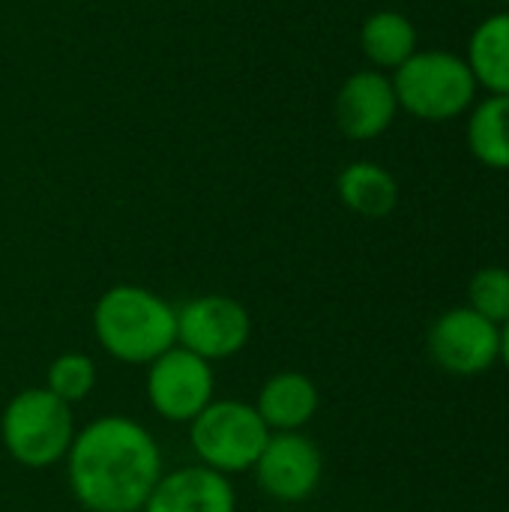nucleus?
Segmentation results:
<instances>
[{
	"label": "nucleus",
	"instance_id": "obj_8",
	"mask_svg": "<svg viewBox=\"0 0 509 512\" xmlns=\"http://www.w3.org/2000/svg\"><path fill=\"white\" fill-rule=\"evenodd\" d=\"M258 489L282 504H300L315 495L324 477V456L303 432H273L252 468Z\"/></svg>",
	"mask_w": 509,
	"mask_h": 512
},
{
	"label": "nucleus",
	"instance_id": "obj_10",
	"mask_svg": "<svg viewBox=\"0 0 509 512\" xmlns=\"http://www.w3.org/2000/svg\"><path fill=\"white\" fill-rule=\"evenodd\" d=\"M399 99L393 78L381 69H360L336 93V126L354 141H372L390 129L396 120Z\"/></svg>",
	"mask_w": 509,
	"mask_h": 512
},
{
	"label": "nucleus",
	"instance_id": "obj_18",
	"mask_svg": "<svg viewBox=\"0 0 509 512\" xmlns=\"http://www.w3.org/2000/svg\"><path fill=\"white\" fill-rule=\"evenodd\" d=\"M471 309L486 321L504 327L509 321V270L504 267H483L468 288Z\"/></svg>",
	"mask_w": 509,
	"mask_h": 512
},
{
	"label": "nucleus",
	"instance_id": "obj_7",
	"mask_svg": "<svg viewBox=\"0 0 509 512\" xmlns=\"http://www.w3.org/2000/svg\"><path fill=\"white\" fill-rule=\"evenodd\" d=\"M249 309L225 294H201L177 306V345L201 360H228L249 345Z\"/></svg>",
	"mask_w": 509,
	"mask_h": 512
},
{
	"label": "nucleus",
	"instance_id": "obj_19",
	"mask_svg": "<svg viewBox=\"0 0 509 512\" xmlns=\"http://www.w3.org/2000/svg\"><path fill=\"white\" fill-rule=\"evenodd\" d=\"M501 360H504V366L509 369V321L501 327Z\"/></svg>",
	"mask_w": 509,
	"mask_h": 512
},
{
	"label": "nucleus",
	"instance_id": "obj_9",
	"mask_svg": "<svg viewBox=\"0 0 509 512\" xmlns=\"http://www.w3.org/2000/svg\"><path fill=\"white\" fill-rule=\"evenodd\" d=\"M429 351L435 363L453 375H483L501 360V327L471 306L450 309L432 324Z\"/></svg>",
	"mask_w": 509,
	"mask_h": 512
},
{
	"label": "nucleus",
	"instance_id": "obj_2",
	"mask_svg": "<svg viewBox=\"0 0 509 512\" xmlns=\"http://www.w3.org/2000/svg\"><path fill=\"white\" fill-rule=\"evenodd\" d=\"M93 333L114 360L147 366L177 345V309L144 285H114L93 306Z\"/></svg>",
	"mask_w": 509,
	"mask_h": 512
},
{
	"label": "nucleus",
	"instance_id": "obj_4",
	"mask_svg": "<svg viewBox=\"0 0 509 512\" xmlns=\"http://www.w3.org/2000/svg\"><path fill=\"white\" fill-rule=\"evenodd\" d=\"M270 429L255 405L240 399H213L192 423L189 444L198 462L225 477L252 471L270 441Z\"/></svg>",
	"mask_w": 509,
	"mask_h": 512
},
{
	"label": "nucleus",
	"instance_id": "obj_6",
	"mask_svg": "<svg viewBox=\"0 0 509 512\" xmlns=\"http://www.w3.org/2000/svg\"><path fill=\"white\" fill-rule=\"evenodd\" d=\"M147 402L168 423H192L216 396V375L207 360L174 345L147 363Z\"/></svg>",
	"mask_w": 509,
	"mask_h": 512
},
{
	"label": "nucleus",
	"instance_id": "obj_15",
	"mask_svg": "<svg viewBox=\"0 0 509 512\" xmlns=\"http://www.w3.org/2000/svg\"><path fill=\"white\" fill-rule=\"evenodd\" d=\"M468 66L477 84L498 96H509V12L486 18L474 30Z\"/></svg>",
	"mask_w": 509,
	"mask_h": 512
},
{
	"label": "nucleus",
	"instance_id": "obj_11",
	"mask_svg": "<svg viewBox=\"0 0 509 512\" xmlns=\"http://www.w3.org/2000/svg\"><path fill=\"white\" fill-rule=\"evenodd\" d=\"M141 512H237V495L225 474L186 465L159 477Z\"/></svg>",
	"mask_w": 509,
	"mask_h": 512
},
{
	"label": "nucleus",
	"instance_id": "obj_5",
	"mask_svg": "<svg viewBox=\"0 0 509 512\" xmlns=\"http://www.w3.org/2000/svg\"><path fill=\"white\" fill-rule=\"evenodd\" d=\"M399 108L420 120H450L477 96V78L468 60L447 51H417L393 72Z\"/></svg>",
	"mask_w": 509,
	"mask_h": 512
},
{
	"label": "nucleus",
	"instance_id": "obj_3",
	"mask_svg": "<svg viewBox=\"0 0 509 512\" xmlns=\"http://www.w3.org/2000/svg\"><path fill=\"white\" fill-rule=\"evenodd\" d=\"M72 405L45 387L21 390L9 399L0 417V441L12 462L30 471H45L66 459L75 441Z\"/></svg>",
	"mask_w": 509,
	"mask_h": 512
},
{
	"label": "nucleus",
	"instance_id": "obj_17",
	"mask_svg": "<svg viewBox=\"0 0 509 512\" xmlns=\"http://www.w3.org/2000/svg\"><path fill=\"white\" fill-rule=\"evenodd\" d=\"M96 378H99V372H96L93 357L69 351V354H60L57 360H51V366L45 372V390L54 393L57 399H63L66 405H78L93 393Z\"/></svg>",
	"mask_w": 509,
	"mask_h": 512
},
{
	"label": "nucleus",
	"instance_id": "obj_13",
	"mask_svg": "<svg viewBox=\"0 0 509 512\" xmlns=\"http://www.w3.org/2000/svg\"><path fill=\"white\" fill-rule=\"evenodd\" d=\"M336 192L339 201L363 219H384L399 204L396 177L375 162H351L348 168H342Z\"/></svg>",
	"mask_w": 509,
	"mask_h": 512
},
{
	"label": "nucleus",
	"instance_id": "obj_16",
	"mask_svg": "<svg viewBox=\"0 0 509 512\" xmlns=\"http://www.w3.org/2000/svg\"><path fill=\"white\" fill-rule=\"evenodd\" d=\"M468 144L474 156L498 171L509 168V96L492 93L477 111L471 114Z\"/></svg>",
	"mask_w": 509,
	"mask_h": 512
},
{
	"label": "nucleus",
	"instance_id": "obj_12",
	"mask_svg": "<svg viewBox=\"0 0 509 512\" xmlns=\"http://www.w3.org/2000/svg\"><path fill=\"white\" fill-rule=\"evenodd\" d=\"M321 396L309 375L276 372L270 375L255 399V411L270 432H303L318 414Z\"/></svg>",
	"mask_w": 509,
	"mask_h": 512
},
{
	"label": "nucleus",
	"instance_id": "obj_14",
	"mask_svg": "<svg viewBox=\"0 0 509 512\" xmlns=\"http://www.w3.org/2000/svg\"><path fill=\"white\" fill-rule=\"evenodd\" d=\"M360 45L378 69H399L411 54H417V27L408 15L381 9L363 21Z\"/></svg>",
	"mask_w": 509,
	"mask_h": 512
},
{
	"label": "nucleus",
	"instance_id": "obj_1",
	"mask_svg": "<svg viewBox=\"0 0 509 512\" xmlns=\"http://www.w3.org/2000/svg\"><path fill=\"white\" fill-rule=\"evenodd\" d=\"M63 462L69 492L87 512H141L162 477L156 438L123 414L78 429Z\"/></svg>",
	"mask_w": 509,
	"mask_h": 512
}]
</instances>
